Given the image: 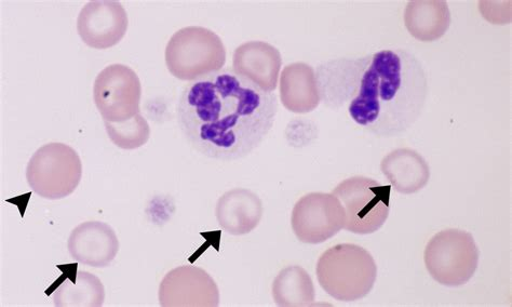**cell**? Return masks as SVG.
Wrapping results in <instances>:
<instances>
[{
	"mask_svg": "<svg viewBox=\"0 0 512 307\" xmlns=\"http://www.w3.org/2000/svg\"><path fill=\"white\" fill-rule=\"evenodd\" d=\"M172 76L183 82L222 71L226 49L220 36L202 26H187L170 38L165 53Z\"/></svg>",
	"mask_w": 512,
	"mask_h": 307,
	"instance_id": "4",
	"label": "cell"
},
{
	"mask_svg": "<svg viewBox=\"0 0 512 307\" xmlns=\"http://www.w3.org/2000/svg\"><path fill=\"white\" fill-rule=\"evenodd\" d=\"M67 249L76 262L94 269H104L118 255L119 240L109 224L88 221L72 231Z\"/></svg>",
	"mask_w": 512,
	"mask_h": 307,
	"instance_id": "12",
	"label": "cell"
},
{
	"mask_svg": "<svg viewBox=\"0 0 512 307\" xmlns=\"http://www.w3.org/2000/svg\"><path fill=\"white\" fill-rule=\"evenodd\" d=\"M281 65L280 51L265 42L241 45L233 56V71L266 92L277 89Z\"/></svg>",
	"mask_w": 512,
	"mask_h": 307,
	"instance_id": "13",
	"label": "cell"
},
{
	"mask_svg": "<svg viewBox=\"0 0 512 307\" xmlns=\"http://www.w3.org/2000/svg\"><path fill=\"white\" fill-rule=\"evenodd\" d=\"M390 193L392 185L371 178L358 176L342 181L332 194L344 208V230L358 235L379 231L389 217Z\"/></svg>",
	"mask_w": 512,
	"mask_h": 307,
	"instance_id": "7",
	"label": "cell"
},
{
	"mask_svg": "<svg viewBox=\"0 0 512 307\" xmlns=\"http://www.w3.org/2000/svg\"><path fill=\"white\" fill-rule=\"evenodd\" d=\"M141 80L125 64L102 70L93 85V99L104 122L124 123L140 114Z\"/></svg>",
	"mask_w": 512,
	"mask_h": 307,
	"instance_id": "8",
	"label": "cell"
},
{
	"mask_svg": "<svg viewBox=\"0 0 512 307\" xmlns=\"http://www.w3.org/2000/svg\"><path fill=\"white\" fill-rule=\"evenodd\" d=\"M345 211L332 193H309L295 204L292 230L303 244L318 245L344 229Z\"/></svg>",
	"mask_w": 512,
	"mask_h": 307,
	"instance_id": "9",
	"label": "cell"
},
{
	"mask_svg": "<svg viewBox=\"0 0 512 307\" xmlns=\"http://www.w3.org/2000/svg\"><path fill=\"white\" fill-rule=\"evenodd\" d=\"M82 178V159L72 146L60 142L39 148L26 168V180L32 191L49 200L72 195Z\"/></svg>",
	"mask_w": 512,
	"mask_h": 307,
	"instance_id": "5",
	"label": "cell"
},
{
	"mask_svg": "<svg viewBox=\"0 0 512 307\" xmlns=\"http://www.w3.org/2000/svg\"><path fill=\"white\" fill-rule=\"evenodd\" d=\"M127 11L118 2H89L80 10L77 32L93 49H110L121 42L128 30Z\"/></svg>",
	"mask_w": 512,
	"mask_h": 307,
	"instance_id": "11",
	"label": "cell"
},
{
	"mask_svg": "<svg viewBox=\"0 0 512 307\" xmlns=\"http://www.w3.org/2000/svg\"><path fill=\"white\" fill-rule=\"evenodd\" d=\"M272 290L278 306L299 307L315 304L313 279L298 265L282 270L275 278Z\"/></svg>",
	"mask_w": 512,
	"mask_h": 307,
	"instance_id": "19",
	"label": "cell"
},
{
	"mask_svg": "<svg viewBox=\"0 0 512 307\" xmlns=\"http://www.w3.org/2000/svg\"><path fill=\"white\" fill-rule=\"evenodd\" d=\"M260 197L247 189H234L221 196L215 216L228 234L242 236L258 228L263 217Z\"/></svg>",
	"mask_w": 512,
	"mask_h": 307,
	"instance_id": "14",
	"label": "cell"
},
{
	"mask_svg": "<svg viewBox=\"0 0 512 307\" xmlns=\"http://www.w3.org/2000/svg\"><path fill=\"white\" fill-rule=\"evenodd\" d=\"M52 298L59 307H100L105 301V289L96 275L78 271L75 278L64 280Z\"/></svg>",
	"mask_w": 512,
	"mask_h": 307,
	"instance_id": "18",
	"label": "cell"
},
{
	"mask_svg": "<svg viewBox=\"0 0 512 307\" xmlns=\"http://www.w3.org/2000/svg\"><path fill=\"white\" fill-rule=\"evenodd\" d=\"M277 114L276 93L263 91L233 70L194 80L178 103V124L188 144L199 154L224 162L258 149Z\"/></svg>",
	"mask_w": 512,
	"mask_h": 307,
	"instance_id": "1",
	"label": "cell"
},
{
	"mask_svg": "<svg viewBox=\"0 0 512 307\" xmlns=\"http://www.w3.org/2000/svg\"><path fill=\"white\" fill-rule=\"evenodd\" d=\"M428 77L419 58L403 49L375 53L362 74L349 116L377 138L408 131L422 115Z\"/></svg>",
	"mask_w": 512,
	"mask_h": 307,
	"instance_id": "2",
	"label": "cell"
},
{
	"mask_svg": "<svg viewBox=\"0 0 512 307\" xmlns=\"http://www.w3.org/2000/svg\"><path fill=\"white\" fill-rule=\"evenodd\" d=\"M451 12L443 0H413L404 11V24L409 33L420 42L440 39L451 25Z\"/></svg>",
	"mask_w": 512,
	"mask_h": 307,
	"instance_id": "17",
	"label": "cell"
},
{
	"mask_svg": "<svg viewBox=\"0 0 512 307\" xmlns=\"http://www.w3.org/2000/svg\"><path fill=\"white\" fill-rule=\"evenodd\" d=\"M480 251L473 235L462 230H446L431 238L424 252L426 270L446 287L466 285L478 269Z\"/></svg>",
	"mask_w": 512,
	"mask_h": 307,
	"instance_id": "6",
	"label": "cell"
},
{
	"mask_svg": "<svg viewBox=\"0 0 512 307\" xmlns=\"http://www.w3.org/2000/svg\"><path fill=\"white\" fill-rule=\"evenodd\" d=\"M107 136L121 150H137L150 140L151 128L140 114L124 123L104 122Z\"/></svg>",
	"mask_w": 512,
	"mask_h": 307,
	"instance_id": "20",
	"label": "cell"
},
{
	"mask_svg": "<svg viewBox=\"0 0 512 307\" xmlns=\"http://www.w3.org/2000/svg\"><path fill=\"white\" fill-rule=\"evenodd\" d=\"M280 99L295 114L315 111L321 101L316 73L311 65L296 62L286 66L280 76Z\"/></svg>",
	"mask_w": 512,
	"mask_h": 307,
	"instance_id": "15",
	"label": "cell"
},
{
	"mask_svg": "<svg viewBox=\"0 0 512 307\" xmlns=\"http://www.w3.org/2000/svg\"><path fill=\"white\" fill-rule=\"evenodd\" d=\"M381 170L400 194H415L425 188L430 169L423 156L411 149H398L385 156Z\"/></svg>",
	"mask_w": 512,
	"mask_h": 307,
	"instance_id": "16",
	"label": "cell"
},
{
	"mask_svg": "<svg viewBox=\"0 0 512 307\" xmlns=\"http://www.w3.org/2000/svg\"><path fill=\"white\" fill-rule=\"evenodd\" d=\"M316 273L321 288L330 297L355 302L372 291L377 265L367 249L355 244H340L322 253Z\"/></svg>",
	"mask_w": 512,
	"mask_h": 307,
	"instance_id": "3",
	"label": "cell"
},
{
	"mask_svg": "<svg viewBox=\"0 0 512 307\" xmlns=\"http://www.w3.org/2000/svg\"><path fill=\"white\" fill-rule=\"evenodd\" d=\"M159 305L163 307H217L220 289L212 276L197 266L183 265L161 280Z\"/></svg>",
	"mask_w": 512,
	"mask_h": 307,
	"instance_id": "10",
	"label": "cell"
}]
</instances>
